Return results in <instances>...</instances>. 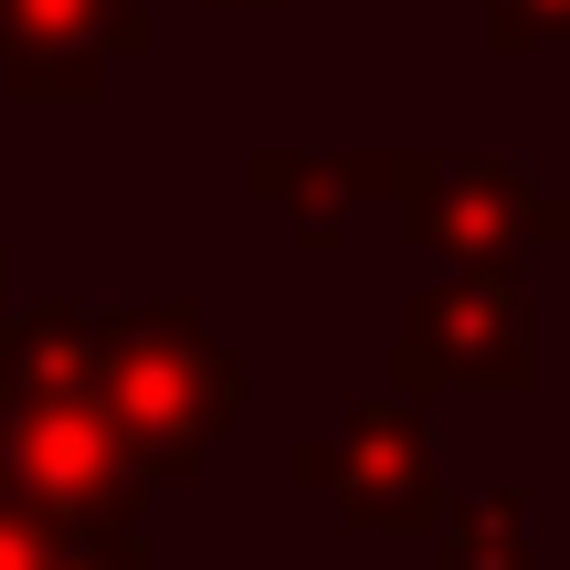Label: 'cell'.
I'll use <instances>...</instances> for the list:
<instances>
[{
	"label": "cell",
	"instance_id": "1",
	"mask_svg": "<svg viewBox=\"0 0 570 570\" xmlns=\"http://www.w3.org/2000/svg\"><path fill=\"white\" fill-rule=\"evenodd\" d=\"M244 360L202 327V306H117L106 317V412L148 487H190L233 423H244Z\"/></svg>",
	"mask_w": 570,
	"mask_h": 570
},
{
	"label": "cell",
	"instance_id": "2",
	"mask_svg": "<svg viewBox=\"0 0 570 570\" xmlns=\"http://www.w3.org/2000/svg\"><path fill=\"white\" fill-rule=\"evenodd\" d=\"M0 508L53 518L75 539H138L148 475L127 454L106 391H21L0 402Z\"/></svg>",
	"mask_w": 570,
	"mask_h": 570
},
{
	"label": "cell",
	"instance_id": "3",
	"mask_svg": "<svg viewBox=\"0 0 570 570\" xmlns=\"http://www.w3.org/2000/svg\"><path fill=\"white\" fill-rule=\"evenodd\" d=\"M381 190L402 202V233L454 275L518 265L529 244H570V202H550L508 148H381Z\"/></svg>",
	"mask_w": 570,
	"mask_h": 570
},
{
	"label": "cell",
	"instance_id": "4",
	"mask_svg": "<svg viewBox=\"0 0 570 570\" xmlns=\"http://www.w3.org/2000/svg\"><path fill=\"white\" fill-rule=\"evenodd\" d=\"M391 391L423 402V391H529L539 381V306L518 265H465L444 285L391 317V348H381Z\"/></svg>",
	"mask_w": 570,
	"mask_h": 570
},
{
	"label": "cell",
	"instance_id": "5",
	"mask_svg": "<svg viewBox=\"0 0 570 570\" xmlns=\"http://www.w3.org/2000/svg\"><path fill=\"white\" fill-rule=\"evenodd\" d=\"M296 487H317L338 508V529H370V539H444L454 497H444V465H433V433H423V402L402 391H370L348 402L338 433H306L285 454Z\"/></svg>",
	"mask_w": 570,
	"mask_h": 570
},
{
	"label": "cell",
	"instance_id": "6",
	"mask_svg": "<svg viewBox=\"0 0 570 570\" xmlns=\"http://www.w3.org/2000/svg\"><path fill=\"white\" fill-rule=\"evenodd\" d=\"M127 53H148L138 0H0V85L11 96H85Z\"/></svg>",
	"mask_w": 570,
	"mask_h": 570
},
{
	"label": "cell",
	"instance_id": "7",
	"mask_svg": "<svg viewBox=\"0 0 570 570\" xmlns=\"http://www.w3.org/2000/svg\"><path fill=\"white\" fill-rule=\"evenodd\" d=\"M244 190L265 212H285V233L296 244H348V223H360V202L381 190V148H254L244 159Z\"/></svg>",
	"mask_w": 570,
	"mask_h": 570
},
{
	"label": "cell",
	"instance_id": "8",
	"mask_svg": "<svg viewBox=\"0 0 570 570\" xmlns=\"http://www.w3.org/2000/svg\"><path fill=\"white\" fill-rule=\"evenodd\" d=\"M444 570H539V508H529V487H475V497H454Z\"/></svg>",
	"mask_w": 570,
	"mask_h": 570
},
{
	"label": "cell",
	"instance_id": "9",
	"mask_svg": "<svg viewBox=\"0 0 570 570\" xmlns=\"http://www.w3.org/2000/svg\"><path fill=\"white\" fill-rule=\"evenodd\" d=\"M0 570H148V529L138 539H75L53 518L0 508Z\"/></svg>",
	"mask_w": 570,
	"mask_h": 570
},
{
	"label": "cell",
	"instance_id": "10",
	"mask_svg": "<svg viewBox=\"0 0 570 570\" xmlns=\"http://www.w3.org/2000/svg\"><path fill=\"white\" fill-rule=\"evenodd\" d=\"M570 32V0H487V42L497 53H529V42Z\"/></svg>",
	"mask_w": 570,
	"mask_h": 570
},
{
	"label": "cell",
	"instance_id": "11",
	"mask_svg": "<svg viewBox=\"0 0 570 570\" xmlns=\"http://www.w3.org/2000/svg\"><path fill=\"white\" fill-rule=\"evenodd\" d=\"M212 11H285V0H212Z\"/></svg>",
	"mask_w": 570,
	"mask_h": 570
},
{
	"label": "cell",
	"instance_id": "12",
	"mask_svg": "<svg viewBox=\"0 0 570 570\" xmlns=\"http://www.w3.org/2000/svg\"><path fill=\"white\" fill-rule=\"evenodd\" d=\"M11 317H21V306H11V265H0V327H11Z\"/></svg>",
	"mask_w": 570,
	"mask_h": 570
}]
</instances>
